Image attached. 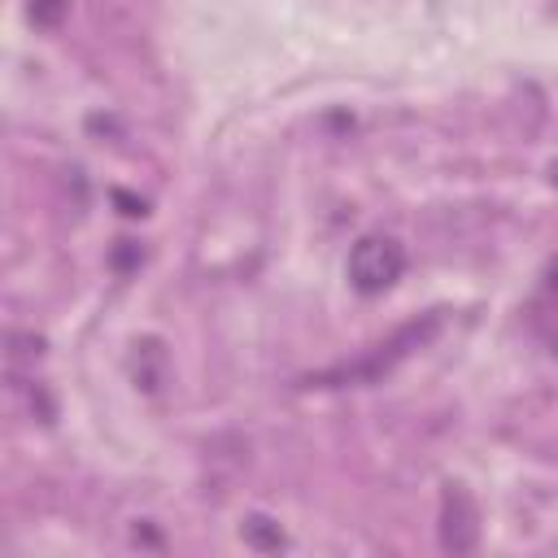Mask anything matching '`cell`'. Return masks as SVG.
<instances>
[{
	"label": "cell",
	"instance_id": "obj_1",
	"mask_svg": "<svg viewBox=\"0 0 558 558\" xmlns=\"http://www.w3.org/2000/svg\"><path fill=\"white\" fill-rule=\"evenodd\" d=\"M405 270V248L392 235H362L349 248V283L362 296H379L388 292Z\"/></svg>",
	"mask_w": 558,
	"mask_h": 558
},
{
	"label": "cell",
	"instance_id": "obj_2",
	"mask_svg": "<svg viewBox=\"0 0 558 558\" xmlns=\"http://www.w3.org/2000/svg\"><path fill=\"white\" fill-rule=\"evenodd\" d=\"M480 545V510L462 484H445L440 493V549L471 554Z\"/></svg>",
	"mask_w": 558,
	"mask_h": 558
},
{
	"label": "cell",
	"instance_id": "obj_3",
	"mask_svg": "<svg viewBox=\"0 0 558 558\" xmlns=\"http://www.w3.org/2000/svg\"><path fill=\"white\" fill-rule=\"evenodd\" d=\"M240 536H244V545L257 549V554H279V549L288 545L283 527H279L275 519H266V514H248V519L240 523Z\"/></svg>",
	"mask_w": 558,
	"mask_h": 558
},
{
	"label": "cell",
	"instance_id": "obj_4",
	"mask_svg": "<svg viewBox=\"0 0 558 558\" xmlns=\"http://www.w3.org/2000/svg\"><path fill=\"white\" fill-rule=\"evenodd\" d=\"M140 353H135V384L140 388H157L161 384V344L157 340H144V344H135Z\"/></svg>",
	"mask_w": 558,
	"mask_h": 558
},
{
	"label": "cell",
	"instance_id": "obj_5",
	"mask_svg": "<svg viewBox=\"0 0 558 558\" xmlns=\"http://www.w3.org/2000/svg\"><path fill=\"white\" fill-rule=\"evenodd\" d=\"M65 9H70V0H31V22L35 26H44V31H52V26H61V17H65Z\"/></svg>",
	"mask_w": 558,
	"mask_h": 558
},
{
	"label": "cell",
	"instance_id": "obj_6",
	"mask_svg": "<svg viewBox=\"0 0 558 558\" xmlns=\"http://www.w3.org/2000/svg\"><path fill=\"white\" fill-rule=\"evenodd\" d=\"M113 201H118V205H122V214H131V218H144V214H148V205H144L140 196H131V192H122V187L113 192Z\"/></svg>",
	"mask_w": 558,
	"mask_h": 558
},
{
	"label": "cell",
	"instance_id": "obj_7",
	"mask_svg": "<svg viewBox=\"0 0 558 558\" xmlns=\"http://www.w3.org/2000/svg\"><path fill=\"white\" fill-rule=\"evenodd\" d=\"M554 183H558V161H554Z\"/></svg>",
	"mask_w": 558,
	"mask_h": 558
}]
</instances>
